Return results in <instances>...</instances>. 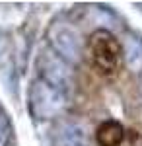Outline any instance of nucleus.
<instances>
[{"instance_id":"423d86ee","label":"nucleus","mask_w":142,"mask_h":146,"mask_svg":"<svg viewBox=\"0 0 142 146\" xmlns=\"http://www.w3.org/2000/svg\"><path fill=\"white\" fill-rule=\"evenodd\" d=\"M56 146H86L84 144V135L74 125H62L58 129L56 136Z\"/></svg>"},{"instance_id":"f03ea898","label":"nucleus","mask_w":142,"mask_h":146,"mask_svg":"<svg viewBox=\"0 0 142 146\" xmlns=\"http://www.w3.org/2000/svg\"><path fill=\"white\" fill-rule=\"evenodd\" d=\"M45 80L49 86H53L56 92H60L66 98V92L72 88V70L68 66V60H64L56 53H49V62L45 68Z\"/></svg>"},{"instance_id":"7ed1b4c3","label":"nucleus","mask_w":142,"mask_h":146,"mask_svg":"<svg viewBox=\"0 0 142 146\" xmlns=\"http://www.w3.org/2000/svg\"><path fill=\"white\" fill-rule=\"evenodd\" d=\"M125 140V127L115 121H103L96 131V142L99 146H121V142Z\"/></svg>"},{"instance_id":"39448f33","label":"nucleus","mask_w":142,"mask_h":146,"mask_svg":"<svg viewBox=\"0 0 142 146\" xmlns=\"http://www.w3.org/2000/svg\"><path fill=\"white\" fill-rule=\"evenodd\" d=\"M58 55L62 56L64 60H74L78 55V41L76 35L72 33L68 27H58V35L56 39H53Z\"/></svg>"},{"instance_id":"0eeeda50","label":"nucleus","mask_w":142,"mask_h":146,"mask_svg":"<svg viewBox=\"0 0 142 146\" xmlns=\"http://www.w3.org/2000/svg\"><path fill=\"white\" fill-rule=\"evenodd\" d=\"M140 80H142V78H140ZM140 88H142V84H140Z\"/></svg>"},{"instance_id":"f257e3e1","label":"nucleus","mask_w":142,"mask_h":146,"mask_svg":"<svg viewBox=\"0 0 142 146\" xmlns=\"http://www.w3.org/2000/svg\"><path fill=\"white\" fill-rule=\"evenodd\" d=\"M90 66L103 78L117 76L123 64V45L107 29H96L88 39Z\"/></svg>"},{"instance_id":"20e7f679","label":"nucleus","mask_w":142,"mask_h":146,"mask_svg":"<svg viewBox=\"0 0 142 146\" xmlns=\"http://www.w3.org/2000/svg\"><path fill=\"white\" fill-rule=\"evenodd\" d=\"M123 60L127 66L140 72L142 70V37L134 33H129L123 45Z\"/></svg>"}]
</instances>
